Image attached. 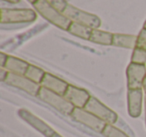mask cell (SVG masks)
<instances>
[{
  "label": "cell",
  "instance_id": "16",
  "mask_svg": "<svg viewBox=\"0 0 146 137\" xmlns=\"http://www.w3.org/2000/svg\"><path fill=\"white\" fill-rule=\"evenodd\" d=\"M67 31H68L70 34L74 35V36H76V37H79V38L84 39V40H89L90 36H91L92 29L85 26V25L79 24V23L71 22L70 26H69Z\"/></svg>",
  "mask_w": 146,
  "mask_h": 137
},
{
  "label": "cell",
  "instance_id": "8",
  "mask_svg": "<svg viewBox=\"0 0 146 137\" xmlns=\"http://www.w3.org/2000/svg\"><path fill=\"white\" fill-rule=\"evenodd\" d=\"M128 89H142L143 80L146 76V66L131 63L126 69Z\"/></svg>",
  "mask_w": 146,
  "mask_h": 137
},
{
  "label": "cell",
  "instance_id": "19",
  "mask_svg": "<svg viewBox=\"0 0 146 137\" xmlns=\"http://www.w3.org/2000/svg\"><path fill=\"white\" fill-rule=\"evenodd\" d=\"M131 63L145 65L146 63V50L135 47L131 55Z\"/></svg>",
  "mask_w": 146,
  "mask_h": 137
},
{
  "label": "cell",
  "instance_id": "5",
  "mask_svg": "<svg viewBox=\"0 0 146 137\" xmlns=\"http://www.w3.org/2000/svg\"><path fill=\"white\" fill-rule=\"evenodd\" d=\"M70 117L73 120H75L76 122L84 125L85 127L97 133H102L103 129L107 125V123L100 120L99 118L95 117L88 111H86L84 108H74L72 113L70 114Z\"/></svg>",
  "mask_w": 146,
  "mask_h": 137
},
{
  "label": "cell",
  "instance_id": "17",
  "mask_svg": "<svg viewBox=\"0 0 146 137\" xmlns=\"http://www.w3.org/2000/svg\"><path fill=\"white\" fill-rule=\"evenodd\" d=\"M45 73L46 72H44L43 69L39 68V67L35 66V65L29 64L28 68H27L26 72H25V76H26L29 80L33 81V82L36 83V84L40 85L43 78H44Z\"/></svg>",
  "mask_w": 146,
  "mask_h": 137
},
{
  "label": "cell",
  "instance_id": "28",
  "mask_svg": "<svg viewBox=\"0 0 146 137\" xmlns=\"http://www.w3.org/2000/svg\"><path fill=\"white\" fill-rule=\"evenodd\" d=\"M28 1H29V2H31V3H32V4H33V3H34V2H36L37 0H28Z\"/></svg>",
  "mask_w": 146,
  "mask_h": 137
},
{
  "label": "cell",
  "instance_id": "15",
  "mask_svg": "<svg viewBox=\"0 0 146 137\" xmlns=\"http://www.w3.org/2000/svg\"><path fill=\"white\" fill-rule=\"evenodd\" d=\"M112 40H113V34L112 33L100 30V29H92L91 36H90L89 39V41H91V42L109 46V45H112Z\"/></svg>",
  "mask_w": 146,
  "mask_h": 137
},
{
  "label": "cell",
  "instance_id": "13",
  "mask_svg": "<svg viewBox=\"0 0 146 137\" xmlns=\"http://www.w3.org/2000/svg\"><path fill=\"white\" fill-rule=\"evenodd\" d=\"M28 66L29 64L26 61L17 58V57L8 55L6 63H5L4 67H2V68H5L10 73H14V74L18 75H25V72H26Z\"/></svg>",
  "mask_w": 146,
  "mask_h": 137
},
{
  "label": "cell",
  "instance_id": "14",
  "mask_svg": "<svg viewBox=\"0 0 146 137\" xmlns=\"http://www.w3.org/2000/svg\"><path fill=\"white\" fill-rule=\"evenodd\" d=\"M136 41L137 36L129 34H119V33H114L112 45L122 48L134 49L136 47Z\"/></svg>",
  "mask_w": 146,
  "mask_h": 137
},
{
  "label": "cell",
  "instance_id": "11",
  "mask_svg": "<svg viewBox=\"0 0 146 137\" xmlns=\"http://www.w3.org/2000/svg\"><path fill=\"white\" fill-rule=\"evenodd\" d=\"M143 92L142 89H128L127 110L132 118H138L142 113L143 107Z\"/></svg>",
  "mask_w": 146,
  "mask_h": 137
},
{
  "label": "cell",
  "instance_id": "7",
  "mask_svg": "<svg viewBox=\"0 0 146 137\" xmlns=\"http://www.w3.org/2000/svg\"><path fill=\"white\" fill-rule=\"evenodd\" d=\"M4 82L10 86L28 93L29 95H32V96H37L39 89L41 87L39 84H36L33 81L29 80L25 75H18L10 72H8Z\"/></svg>",
  "mask_w": 146,
  "mask_h": 137
},
{
  "label": "cell",
  "instance_id": "1",
  "mask_svg": "<svg viewBox=\"0 0 146 137\" xmlns=\"http://www.w3.org/2000/svg\"><path fill=\"white\" fill-rule=\"evenodd\" d=\"M32 5L35 11L39 13L45 20L62 30H68L71 21L67 17H65L62 12L51 6L46 0H37Z\"/></svg>",
  "mask_w": 146,
  "mask_h": 137
},
{
  "label": "cell",
  "instance_id": "22",
  "mask_svg": "<svg viewBox=\"0 0 146 137\" xmlns=\"http://www.w3.org/2000/svg\"><path fill=\"white\" fill-rule=\"evenodd\" d=\"M0 57H1V67H4L5 63H6V61H7V58H8V55L1 52L0 53Z\"/></svg>",
  "mask_w": 146,
  "mask_h": 137
},
{
  "label": "cell",
  "instance_id": "27",
  "mask_svg": "<svg viewBox=\"0 0 146 137\" xmlns=\"http://www.w3.org/2000/svg\"><path fill=\"white\" fill-rule=\"evenodd\" d=\"M51 137H62V136H61V135H59L58 133H56V132H55L54 134H53V135H52V136H51Z\"/></svg>",
  "mask_w": 146,
  "mask_h": 137
},
{
  "label": "cell",
  "instance_id": "26",
  "mask_svg": "<svg viewBox=\"0 0 146 137\" xmlns=\"http://www.w3.org/2000/svg\"><path fill=\"white\" fill-rule=\"evenodd\" d=\"M144 110H145V125H146V94L144 95Z\"/></svg>",
  "mask_w": 146,
  "mask_h": 137
},
{
  "label": "cell",
  "instance_id": "3",
  "mask_svg": "<svg viewBox=\"0 0 146 137\" xmlns=\"http://www.w3.org/2000/svg\"><path fill=\"white\" fill-rule=\"evenodd\" d=\"M37 97L44 103H46V104L50 105L54 109H56L61 114L70 116L73 109H74V106L71 103H69L63 95L52 92V91L48 90V89L44 88V87H40Z\"/></svg>",
  "mask_w": 146,
  "mask_h": 137
},
{
  "label": "cell",
  "instance_id": "24",
  "mask_svg": "<svg viewBox=\"0 0 146 137\" xmlns=\"http://www.w3.org/2000/svg\"><path fill=\"white\" fill-rule=\"evenodd\" d=\"M142 90H143L144 93L146 94V76H145V78H144V80H143V84H142Z\"/></svg>",
  "mask_w": 146,
  "mask_h": 137
},
{
  "label": "cell",
  "instance_id": "30",
  "mask_svg": "<svg viewBox=\"0 0 146 137\" xmlns=\"http://www.w3.org/2000/svg\"><path fill=\"white\" fill-rule=\"evenodd\" d=\"M145 66H146V63H145Z\"/></svg>",
  "mask_w": 146,
  "mask_h": 137
},
{
  "label": "cell",
  "instance_id": "10",
  "mask_svg": "<svg viewBox=\"0 0 146 137\" xmlns=\"http://www.w3.org/2000/svg\"><path fill=\"white\" fill-rule=\"evenodd\" d=\"M63 96L69 103H71L74 106V108H84L86 103L91 97L85 89L79 88V87L70 84L68 85Z\"/></svg>",
  "mask_w": 146,
  "mask_h": 137
},
{
  "label": "cell",
  "instance_id": "25",
  "mask_svg": "<svg viewBox=\"0 0 146 137\" xmlns=\"http://www.w3.org/2000/svg\"><path fill=\"white\" fill-rule=\"evenodd\" d=\"M3 1H7L9 3H12V4H15V3H18L20 0H3Z\"/></svg>",
  "mask_w": 146,
  "mask_h": 137
},
{
  "label": "cell",
  "instance_id": "6",
  "mask_svg": "<svg viewBox=\"0 0 146 137\" xmlns=\"http://www.w3.org/2000/svg\"><path fill=\"white\" fill-rule=\"evenodd\" d=\"M36 12L32 9L1 8V23H29L36 19Z\"/></svg>",
  "mask_w": 146,
  "mask_h": 137
},
{
  "label": "cell",
  "instance_id": "23",
  "mask_svg": "<svg viewBox=\"0 0 146 137\" xmlns=\"http://www.w3.org/2000/svg\"><path fill=\"white\" fill-rule=\"evenodd\" d=\"M7 74H8V71H7L5 68H2V67H1V78L0 79H1L2 82L5 81V79H6V77H7Z\"/></svg>",
  "mask_w": 146,
  "mask_h": 137
},
{
  "label": "cell",
  "instance_id": "12",
  "mask_svg": "<svg viewBox=\"0 0 146 137\" xmlns=\"http://www.w3.org/2000/svg\"><path fill=\"white\" fill-rule=\"evenodd\" d=\"M68 85L69 84L67 82H65L64 80L58 78V77L54 76L53 74L45 73L44 78H43L40 86L44 87V88L48 89V90L52 91V92L57 93V94L64 95Z\"/></svg>",
  "mask_w": 146,
  "mask_h": 137
},
{
  "label": "cell",
  "instance_id": "21",
  "mask_svg": "<svg viewBox=\"0 0 146 137\" xmlns=\"http://www.w3.org/2000/svg\"><path fill=\"white\" fill-rule=\"evenodd\" d=\"M46 1L51 6H53L55 9L59 10L60 12H63L64 9L67 7V5H68V3L66 2V0H46Z\"/></svg>",
  "mask_w": 146,
  "mask_h": 137
},
{
  "label": "cell",
  "instance_id": "4",
  "mask_svg": "<svg viewBox=\"0 0 146 137\" xmlns=\"http://www.w3.org/2000/svg\"><path fill=\"white\" fill-rule=\"evenodd\" d=\"M84 109L107 124L113 125L118 119L117 114L112 109H110L109 107H107L93 96L89 98L88 102L84 106Z\"/></svg>",
  "mask_w": 146,
  "mask_h": 137
},
{
  "label": "cell",
  "instance_id": "2",
  "mask_svg": "<svg viewBox=\"0 0 146 137\" xmlns=\"http://www.w3.org/2000/svg\"><path fill=\"white\" fill-rule=\"evenodd\" d=\"M63 15L69 19L71 22L79 23L85 25L91 29H98L101 25V20L98 16L92 13L86 12L73 5L68 4L63 11Z\"/></svg>",
  "mask_w": 146,
  "mask_h": 137
},
{
  "label": "cell",
  "instance_id": "9",
  "mask_svg": "<svg viewBox=\"0 0 146 137\" xmlns=\"http://www.w3.org/2000/svg\"><path fill=\"white\" fill-rule=\"evenodd\" d=\"M18 115L27 124H29L35 130H37L41 134L44 135L45 137H51L55 133V131L48 124H46L42 119L38 118V117L35 116L34 114H32L30 111L26 110V109H19Z\"/></svg>",
  "mask_w": 146,
  "mask_h": 137
},
{
  "label": "cell",
  "instance_id": "18",
  "mask_svg": "<svg viewBox=\"0 0 146 137\" xmlns=\"http://www.w3.org/2000/svg\"><path fill=\"white\" fill-rule=\"evenodd\" d=\"M101 134L105 137H129L126 133H124L122 130L112 124L106 125Z\"/></svg>",
  "mask_w": 146,
  "mask_h": 137
},
{
  "label": "cell",
  "instance_id": "20",
  "mask_svg": "<svg viewBox=\"0 0 146 137\" xmlns=\"http://www.w3.org/2000/svg\"><path fill=\"white\" fill-rule=\"evenodd\" d=\"M136 47L146 50V28L141 29V31L139 32V34L137 35Z\"/></svg>",
  "mask_w": 146,
  "mask_h": 137
},
{
  "label": "cell",
  "instance_id": "29",
  "mask_svg": "<svg viewBox=\"0 0 146 137\" xmlns=\"http://www.w3.org/2000/svg\"><path fill=\"white\" fill-rule=\"evenodd\" d=\"M143 28H146V21L144 22V25H143Z\"/></svg>",
  "mask_w": 146,
  "mask_h": 137
}]
</instances>
